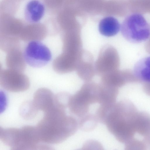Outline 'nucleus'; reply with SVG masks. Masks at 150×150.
Here are the masks:
<instances>
[{"label": "nucleus", "instance_id": "ddd939ff", "mask_svg": "<svg viewBox=\"0 0 150 150\" xmlns=\"http://www.w3.org/2000/svg\"><path fill=\"white\" fill-rule=\"evenodd\" d=\"M120 25L117 19L108 16L103 18L99 24L98 29L100 33L106 37L115 36L120 29Z\"/></svg>", "mask_w": 150, "mask_h": 150}, {"label": "nucleus", "instance_id": "423d86ee", "mask_svg": "<svg viewBox=\"0 0 150 150\" xmlns=\"http://www.w3.org/2000/svg\"><path fill=\"white\" fill-rule=\"evenodd\" d=\"M39 41H30L27 45L23 54L26 62L33 67L40 68L45 66L52 58L49 49Z\"/></svg>", "mask_w": 150, "mask_h": 150}, {"label": "nucleus", "instance_id": "0eeeda50", "mask_svg": "<svg viewBox=\"0 0 150 150\" xmlns=\"http://www.w3.org/2000/svg\"><path fill=\"white\" fill-rule=\"evenodd\" d=\"M0 85L7 91L18 92L27 90L30 83L28 77L22 72L9 69H1Z\"/></svg>", "mask_w": 150, "mask_h": 150}, {"label": "nucleus", "instance_id": "9b49d317", "mask_svg": "<svg viewBox=\"0 0 150 150\" xmlns=\"http://www.w3.org/2000/svg\"><path fill=\"white\" fill-rule=\"evenodd\" d=\"M6 64L9 69L21 72L25 69V61L20 48L13 50L7 53Z\"/></svg>", "mask_w": 150, "mask_h": 150}, {"label": "nucleus", "instance_id": "f03ea898", "mask_svg": "<svg viewBox=\"0 0 150 150\" xmlns=\"http://www.w3.org/2000/svg\"><path fill=\"white\" fill-rule=\"evenodd\" d=\"M67 108L57 106L44 113L37 127L41 141L47 144L61 143L73 135L79 128L78 122Z\"/></svg>", "mask_w": 150, "mask_h": 150}, {"label": "nucleus", "instance_id": "dca6fc26", "mask_svg": "<svg viewBox=\"0 0 150 150\" xmlns=\"http://www.w3.org/2000/svg\"><path fill=\"white\" fill-rule=\"evenodd\" d=\"M20 111L22 117L28 120L35 117L38 111L34 106L32 101L24 103L21 106Z\"/></svg>", "mask_w": 150, "mask_h": 150}, {"label": "nucleus", "instance_id": "39448f33", "mask_svg": "<svg viewBox=\"0 0 150 150\" xmlns=\"http://www.w3.org/2000/svg\"><path fill=\"white\" fill-rule=\"evenodd\" d=\"M120 30L124 38L132 43L143 42L150 37V26L144 16L139 13L127 16L121 25Z\"/></svg>", "mask_w": 150, "mask_h": 150}, {"label": "nucleus", "instance_id": "f3484780", "mask_svg": "<svg viewBox=\"0 0 150 150\" xmlns=\"http://www.w3.org/2000/svg\"><path fill=\"white\" fill-rule=\"evenodd\" d=\"M125 145L126 150H145L147 144L144 140L134 138L126 142Z\"/></svg>", "mask_w": 150, "mask_h": 150}, {"label": "nucleus", "instance_id": "9d476101", "mask_svg": "<svg viewBox=\"0 0 150 150\" xmlns=\"http://www.w3.org/2000/svg\"><path fill=\"white\" fill-rule=\"evenodd\" d=\"M54 96L50 90L45 88H40L34 94L32 102L38 111L45 112L56 106Z\"/></svg>", "mask_w": 150, "mask_h": 150}, {"label": "nucleus", "instance_id": "f8f14e48", "mask_svg": "<svg viewBox=\"0 0 150 150\" xmlns=\"http://www.w3.org/2000/svg\"><path fill=\"white\" fill-rule=\"evenodd\" d=\"M45 11V7L42 3L37 0H32L28 3L26 6V18L30 22H38L43 16Z\"/></svg>", "mask_w": 150, "mask_h": 150}, {"label": "nucleus", "instance_id": "20e7f679", "mask_svg": "<svg viewBox=\"0 0 150 150\" xmlns=\"http://www.w3.org/2000/svg\"><path fill=\"white\" fill-rule=\"evenodd\" d=\"M0 139L12 150L45 149L47 147L41 140L36 127L32 126L21 128L1 127Z\"/></svg>", "mask_w": 150, "mask_h": 150}, {"label": "nucleus", "instance_id": "7ed1b4c3", "mask_svg": "<svg viewBox=\"0 0 150 150\" xmlns=\"http://www.w3.org/2000/svg\"><path fill=\"white\" fill-rule=\"evenodd\" d=\"M138 111L131 101L120 100L113 104L103 122L109 132L119 142L125 144L134 138Z\"/></svg>", "mask_w": 150, "mask_h": 150}, {"label": "nucleus", "instance_id": "2eb2a0df", "mask_svg": "<svg viewBox=\"0 0 150 150\" xmlns=\"http://www.w3.org/2000/svg\"><path fill=\"white\" fill-rule=\"evenodd\" d=\"M45 29L42 27H29L22 30L20 35V39L24 41H40L46 36Z\"/></svg>", "mask_w": 150, "mask_h": 150}, {"label": "nucleus", "instance_id": "f257e3e1", "mask_svg": "<svg viewBox=\"0 0 150 150\" xmlns=\"http://www.w3.org/2000/svg\"><path fill=\"white\" fill-rule=\"evenodd\" d=\"M117 96L113 89L101 83L86 81L71 95L68 109L77 119L79 128L89 132L101 122L109 107L116 102Z\"/></svg>", "mask_w": 150, "mask_h": 150}, {"label": "nucleus", "instance_id": "6e6552de", "mask_svg": "<svg viewBox=\"0 0 150 150\" xmlns=\"http://www.w3.org/2000/svg\"><path fill=\"white\" fill-rule=\"evenodd\" d=\"M119 58L116 49L107 45L100 50L95 63L96 74L102 75L116 70L119 64Z\"/></svg>", "mask_w": 150, "mask_h": 150}, {"label": "nucleus", "instance_id": "4468645a", "mask_svg": "<svg viewBox=\"0 0 150 150\" xmlns=\"http://www.w3.org/2000/svg\"><path fill=\"white\" fill-rule=\"evenodd\" d=\"M133 72L135 76L139 80L150 83V56L138 61L134 66Z\"/></svg>", "mask_w": 150, "mask_h": 150}, {"label": "nucleus", "instance_id": "a211bd4d", "mask_svg": "<svg viewBox=\"0 0 150 150\" xmlns=\"http://www.w3.org/2000/svg\"></svg>", "mask_w": 150, "mask_h": 150}, {"label": "nucleus", "instance_id": "1a4fd4ad", "mask_svg": "<svg viewBox=\"0 0 150 150\" xmlns=\"http://www.w3.org/2000/svg\"><path fill=\"white\" fill-rule=\"evenodd\" d=\"M76 71L83 80L85 82L91 81L96 73L94 58L91 53L83 50Z\"/></svg>", "mask_w": 150, "mask_h": 150}]
</instances>
